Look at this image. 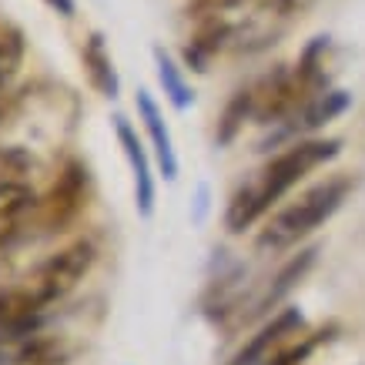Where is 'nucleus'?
<instances>
[{
    "mask_svg": "<svg viewBox=\"0 0 365 365\" xmlns=\"http://www.w3.org/2000/svg\"><path fill=\"white\" fill-rule=\"evenodd\" d=\"M245 0H195L191 7H195V14H198L201 21L205 17H222L225 11H232V7H242Z\"/></svg>",
    "mask_w": 365,
    "mask_h": 365,
    "instance_id": "a211bd4d",
    "label": "nucleus"
},
{
    "mask_svg": "<svg viewBox=\"0 0 365 365\" xmlns=\"http://www.w3.org/2000/svg\"><path fill=\"white\" fill-rule=\"evenodd\" d=\"M245 118H255V91L252 88H242L235 91V98L225 104L222 118H218V131H215V141L222 144H232L235 138H238V131H242Z\"/></svg>",
    "mask_w": 365,
    "mask_h": 365,
    "instance_id": "2eb2a0df",
    "label": "nucleus"
},
{
    "mask_svg": "<svg viewBox=\"0 0 365 365\" xmlns=\"http://www.w3.org/2000/svg\"><path fill=\"white\" fill-rule=\"evenodd\" d=\"M309 7L312 0H258L252 14L242 24H235L232 47L242 54H255V51L278 44V37L292 31Z\"/></svg>",
    "mask_w": 365,
    "mask_h": 365,
    "instance_id": "20e7f679",
    "label": "nucleus"
},
{
    "mask_svg": "<svg viewBox=\"0 0 365 365\" xmlns=\"http://www.w3.org/2000/svg\"><path fill=\"white\" fill-rule=\"evenodd\" d=\"M349 191H352V178H325V181H319L315 188H309L305 195H299L292 205H285L268 218L265 228L258 232V248L262 252L295 248L302 238L319 232L322 225L342 208Z\"/></svg>",
    "mask_w": 365,
    "mask_h": 365,
    "instance_id": "f03ea898",
    "label": "nucleus"
},
{
    "mask_svg": "<svg viewBox=\"0 0 365 365\" xmlns=\"http://www.w3.org/2000/svg\"><path fill=\"white\" fill-rule=\"evenodd\" d=\"M155 67H158V81H161L168 101L175 104L178 111H188L191 104H195V91H191L185 71L178 67V61L168 54L165 47H155Z\"/></svg>",
    "mask_w": 365,
    "mask_h": 365,
    "instance_id": "4468645a",
    "label": "nucleus"
},
{
    "mask_svg": "<svg viewBox=\"0 0 365 365\" xmlns=\"http://www.w3.org/2000/svg\"><path fill=\"white\" fill-rule=\"evenodd\" d=\"M232 34H235V27L225 17H205L198 24L195 37L188 41V47H185V64L191 71H208L211 57L218 54L222 47L232 44Z\"/></svg>",
    "mask_w": 365,
    "mask_h": 365,
    "instance_id": "9b49d317",
    "label": "nucleus"
},
{
    "mask_svg": "<svg viewBox=\"0 0 365 365\" xmlns=\"http://www.w3.org/2000/svg\"><path fill=\"white\" fill-rule=\"evenodd\" d=\"M138 114L144 121V131L151 138V148H155V158H158V168L165 181H175L178 178V155H175V141H171V131L165 124V114L161 108L155 104V98L148 91H138Z\"/></svg>",
    "mask_w": 365,
    "mask_h": 365,
    "instance_id": "9d476101",
    "label": "nucleus"
},
{
    "mask_svg": "<svg viewBox=\"0 0 365 365\" xmlns=\"http://www.w3.org/2000/svg\"><path fill=\"white\" fill-rule=\"evenodd\" d=\"M339 151H342V141H335V138H309V141H295L292 148L278 151L262 168V175L255 178V181H248V185H242L232 195L228 211H225L228 232L232 235L248 232L268 208H275L278 201L299 185L302 178L312 175L325 161L339 158Z\"/></svg>",
    "mask_w": 365,
    "mask_h": 365,
    "instance_id": "f257e3e1",
    "label": "nucleus"
},
{
    "mask_svg": "<svg viewBox=\"0 0 365 365\" xmlns=\"http://www.w3.org/2000/svg\"><path fill=\"white\" fill-rule=\"evenodd\" d=\"M88 205V168L81 161H67L51 188L37 198V225L44 232H64L67 225L78 222V215Z\"/></svg>",
    "mask_w": 365,
    "mask_h": 365,
    "instance_id": "39448f33",
    "label": "nucleus"
},
{
    "mask_svg": "<svg viewBox=\"0 0 365 365\" xmlns=\"http://www.w3.org/2000/svg\"><path fill=\"white\" fill-rule=\"evenodd\" d=\"M345 108H349V94H345V91H322V94L305 101L299 111L288 118L282 134H275V141L278 138H299V134L319 131L322 124H329V121H335L339 114H345Z\"/></svg>",
    "mask_w": 365,
    "mask_h": 365,
    "instance_id": "6e6552de",
    "label": "nucleus"
},
{
    "mask_svg": "<svg viewBox=\"0 0 365 365\" xmlns=\"http://www.w3.org/2000/svg\"><path fill=\"white\" fill-rule=\"evenodd\" d=\"M114 134L124 148V158L131 165V175H134V205H138V215L141 218H151L155 215V198H158V188H155V171H151V158L144 151L141 138L134 131V124L128 118H114Z\"/></svg>",
    "mask_w": 365,
    "mask_h": 365,
    "instance_id": "423d86ee",
    "label": "nucleus"
},
{
    "mask_svg": "<svg viewBox=\"0 0 365 365\" xmlns=\"http://www.w3.org/2000/svg\"><path fill=\"white\" fill-rule=\"evenodd\" d=\"M98 262V248L88 238H78V242L64 245L61 252L47 255L41 265L34 268V275H27V285L41 295L44 305H54V302L67 299L74 288L84 282L91 268Z\"/></svg>",
    "mask_w": 365,
    "mask_h": 365,
    "instance_id": "7ed1b4c3",
    "label": "nucleus"
},
{
    "mask_svg": "<svg viewBox=\"0 0 365 365\" xmlns=\"http://www.w3.org/2000/svg\"><path fill=\"white\" fill-rule=\"evenodd\" d=\"M34 168V158L24 148H0V181H24V175Z\"/></svg>",
    "mask_w": 365,
    "mask_h": 365,
    "instance_id": "f3484780",
    "label": "nucleus"
},
{
    "mask_svg": "<svg viewBox=\"0 0 365 365\" xmlns=\"http://www.w3.org/2000/svg\"><path fill=\"white\" fill-rule=\"evenodd\" d=\"M24 64V34L17 24L0 21V94L11 88Z\"/></svg>",
    "mask_w": 365,
    "mask_h": 365,
    "instance_id": "dca6fc26",
    "label": "nucleus"
},
{
    "mask_svg": "<svg viewBox=\"0 0 365 365\" xmlns=\"http://www.w3.org/2000/svg\"><path fill=\"white\" fill-rule=\"evenodd\" d=\"M81 64H84V78L101 98L108 101H118L121 94V78L114 71V61H111V51L104 44V34L101 31H91L84 47H81Z\"/></svg>",
    "mask_w": 365,
    "mask_h": 365,
    "instance_id": "1a4fd4ad",
    "label": "nucleus"
},
{
    "mask_svg": "<svg viewBox=\"0 0 365 365\" xmlns=\"http://www.w3.org/2000/svg\"><path fill=\"white\" fill-rule=\"evenodd\" d=\"M302 325H305V319H302L299 309L278 312L275 319L268 322L265 329L255 335L242 352L235 355L232 365H265L268 362V352H272V349H278V345H285L288 339H295V335L302 332Z\"/></svg>",
    "mask_w": 365,
    "mask_h": 365,
    "instance_id": "0eeeda50",
    "label": "nucleus"
},
{
    "mask_svg": "<svg viewBox=\"0 0 365 365\" xmlns=\"http://www.w3.org/2000/svg\"><path fill=\"white\" fill-rule=\"evenodd\" d=\"M44 4H47V7H51L54 14H61L64 21H71V17L78 14V4H74V0H44Z\"/></svg>",
    "mask_w": 365,
    "mask_h": 365,
    "instance_id": "6ab92c4d",
    "label": "nucleus"
},
{
    "mask_svg": "<svg viewBox=\"0 0 365 365\" xmlns=\"http://www.w3.org/2000/svg\"><path fill=\"white\" fill-rule=\"evenodd\" d=\"M315 255H319V252H315V248H309V252H299V255H295V258H292L288 265H282V272H278V275L268 282L265 292H262V295L252 302V312H248V319H255V315H268V312L275 309L278 302L285 299L288 292H292V288H295L302 278H305V272L315 265Z\"/></svg>",
    "mask_w": 365,
    "mask_h": 365,
    "instance_id": "ddd939ff",
    "label": "nucleus"
},
{
    "mask_svg": "<svg viewBox=\"0 0 365 365\" xmlns=\"http://www.w3.org/2000/svg\"><path fill=\"white\" fill-rule=\"evenodd\" d=\"M37 211V195L24 181H0V248L11 235H17L27 222V215Z\"/></svg>",
    "mask_w": 365,
    "mask_h": 365,
    "instance_id": "f8f14e48",
    "label": "nucleus"
}]
</instances>
